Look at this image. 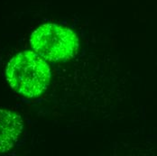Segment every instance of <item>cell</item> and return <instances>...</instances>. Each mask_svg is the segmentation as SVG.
I'll list each match as a JSON object with an SVG mask.
<instances>
[{"mask_svg": "<svg viewBox=\"0 0 157 156\" xmlns=\"http://www.w3.org/2000/svg\"><path fill=\"white\" fill-rule=\"evenodd\" d=\"M22 131V118L11 111L0 108V154L15 146Z\"/></svg>", "mask_w": 157, "mask_h": 156, "instance_id": "3", "label": "cell"}, {"mask_svg": "<svg viewBox=\"0 0 157 156\" xmlns=\"http://www.w3.org/2000/svg\"><path fill=\"white\" fill-rule=\"evenodd\" d=\"M30 44L40 56L56 62L72 57L78 50V42L71 30L54 24H47L32 33Z\"/></svg>", "mask_w": 157, "mask_h": 156, "instance_id": "2", "label": "cell"}, {"mask_svg": "<svg viewBox=\"0 0 157 156\" xmlns=\"http://www.w3.org/2000/svg\"><path fill=\"white\" fill-rule=\"evenodd\" d=\"M51 77L50 68L38 53L25 51L8 63L6 78L17 93L34 97L47 88Z\"/></svg>", "mask_w": 157, "mask_h": 156, "instance_id": "1", "label": "cell"}]
</instances>
